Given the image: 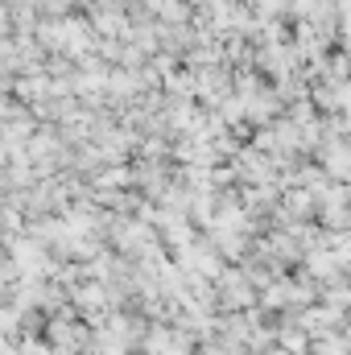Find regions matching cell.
I'll return each instance as SVG.
<instances>
[{
	"label": "cell",
	"mask_w": 351,
	"mask_h": 355,
	"mask_svg": "<svg viewBox=\"0 0 351 355\" xmlns=\"http://www.w3.org/2000/svg\"><path fill=\"white\" fill-rule=\"evenodd\" d=\"M314 223H318L323 232H351V211H348V202H318V211H314Z\"/></svg>",
	"instance_id": "2"
},
{
	"label": "cell",
	"mask_w": 351,
	"mask_h": 355,
	"mask_svg": "<svg viewBox=\"0 0 351 355\" xmlns=\"http://www.w3.org/2000/svg\"><path fill=\"white\" fill-rule=\"evenodd\" d=\"M310 355H348V331H314L310 343H306Z\"/></svg>",
	"instance_id": "3"
},
{
	"label": "cell",
	"mask_w": 351,
	"mask_h": 355,
	"mask_svg": "<svg viewBox=\"0 0 351 355\" xmlns=\"http://www.w3.org/2000/svg\"><path fill=\"white\" fill-rule=\"evenodd\" d=\"M277 207L293 219V223H314V211H318V198L306 190V186H285L277 194Z\"/></svg>",
	"instance_id": "1"
}]
</instances>
